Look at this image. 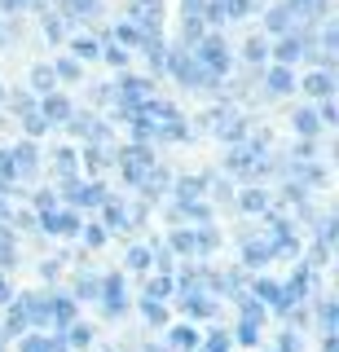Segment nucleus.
Segmentation results:
<instances>
[{"label":"nucleus","mask_w":339,"mask_h":352,"mask_svg":"<svg viewBox=\"0 0 339 352\" xmlns=\"http://www.w3.org/2000/svg\"><path fill=\"white\" fill-rule=\"evenodd\" d=\"M168 295H177V278H172V273H159V278H150L146 282V300H168Z\"/></svg>","instance_id":"obj_23"},{"label":"nucleus","mask_w":339,"mask_h":352,"mask_svg":"<svg viewBox=\"0 0 339 352\" xmlns=\"http://www.w3.org/2000/svg\"><path fill=\"white\" fill-rule=\"evenodd\" d=\"M304 97H335V71H309L304 75Z\"/></svg>","instance_id":"obj_14"},{"label":"nucleus","mask_w":339,"mask_h":352,"mask_svg":"<svg viewBox=\"0 0 339 352\" xmlns=\"http://www.w3.org/2000/svg\"><path fill=\"white\" fill-rule=\"evenodd\" d=\"M128 22H137L141 36H159V31H163V5H159V0H133Z\"/></svg>","instance_id":"obj_5"},{"label":"nucleus","mask_w":339,"mask_h":352,"mask_svg":"<svg viewBox=\"0 0 339 352\" xmlns=\"http://www.w3.org/2000/svg\"><path fill=\"white\" fill-rule=\"evenodd\" d=\"M238 344H243V348H256L260 344V322H238Z\"/></svg>","instance_id":"obj_44"},{"label":"nucleus","mask_w":339,"mask_h":352,"mask_svg":"<svg viewBox=\"0 0 339 352\" xmlns=\"http://www.w3.org/2000/svg\"><path fill=\"white\" fill-rule=\"evenodd\" d=\"M75 163H80V154H75L71 146H58V150H53V168H58L62 185H67V181H75Z\"/></svg>","instance_id":"obj_20"},{"label":"nucleus","mask_w":339,"mask_h":352,"mask_svg":"<svg viewBox=\"0 0 339 352\" xmlns=\"http://www.w3.org/2000/svg\"><path fill=\"white\" fill-rule=\"evenodd\" d=\"M9 264H14V234L0 225V269H9Z\"/></svg>","instance_id":"obj_47"},{"label":"nucleus","mask_w":339,"mask_h":352,"mask_svg":"<svg viewBox=\"0 0 339 352\" xmlns=\"http://www.w3.org/2000/svg\"><path fill=\"white\" fill-rule=\"evenodd\" d=\"M102 216H106V220H102L106 229H124V225H128V207L119 203V198H106V203H102Z\"/></svg>","instance_id":"obj_26"},{"label":"nucleus","mask_w":339,"mask_h":352,"mask_svg":"<svg viewBox=\"0 0 339 352\" xmlns=\"http://www.w3.org/2000/svg\"><path fill=\"white\" fill-rule=\"evenodd\" d=\"M45 36L53 44H62V40H67V18H62V14H45Z\"/></svg>","instance_id":"obj_39"},{"label":"nucleus","mask_w":339,"mask_h":352,"mask_svg":"<svg viewBox=\"0 0 339 352\" xmlns=\"http://www.w3.org/2000/svg\"><path fill=\"white\" fill-rule=\"evenodd\" d=\"M317 313H322V330H335V300H322Z\"/></svg>","instance_id":"obj_52"},{"label":"nucleus","mask_w":339,"mask_h":352,"mask_svg":"<svg viewBox=\"0 0 339 352\" xmlns=\"http://www.w3.org/2000/svg\"><path fill=\"white\" fill-rule=\"evenodd\" d=\"M243 260L247 264H269V247L256 242V238H243Z\"/></svg>","instance_id":"obj_35"},{"label":"nucleus","mask_w":339,"mask_h":352,"mask_svg":"<svg viewBox=\"0 0 339 352\" xmlns=\"http://www.w3.org/2000/svg\"><path fill=\"white\" fill-rule=\"evenodd\" d=\"M0 102H5V84H0Z\"/></svg>","instance_id":"obj_61"},{"label":"nucleus","mask_w":339,"mask_h":352,"mask_svg":"<svg viewBox=\"0 0 339 352\" xmlns=\"http://www.w3.org/2000/svg\"><path fill=\"white\" fill-rule=\"evenodd\" d=\"M203 36H207V31H203V18L199 14H185V44H181V49H194Z\"/></svg>","instance_id":"obj_36"},{"label":"nucleus","mask_w":339,"mask_h":352,"mask_svg":"<svg viewBox=\"0 0 339 352\" xmlns=\"http://www.w3.org/2000/svg\"><path fill=\"white\" fill-rule=\"evenodd\" d=\"M181 5H185V14H203V5H207V0H181Z\"/></svg>","instance_id":"obj_59"},{"label":"nucleus","mask_w":339,"mask_h":352,"mask_svg":"<svg viewBox=\"0 0 339 352\" xmlns=\"http://www.w3.org/2000/svg\"><path fill=\"white\" fill-rule=\"evenodd\" d=\"M238 212H247V216H265V212H269V194L260 190V185H247V190L238 194Z\"/></svg>","instance_id":"obj_16"},{"label":"nucleus","mask_w":339,"mask_h":352,"mask_svg":"<svg viewBox=\"0 0 339 352\" xmlns=\"http://www.w3.org/2000/svg\"><path fill=\"white\" fill-rule=\"evenodd\" d=\"M243 62H251V66H265V62H269V44H265V36H251V40L243 44Z\"/></svg>","instance_id":"obj_28"},{"label":"nucleus","mask_w":339,"mask_h":352,"mask_svg":"<svg viewBox=\"0 0 339 352\" xmlns=\"http://www.w3.org/2000/svg\"><path fill=\"white\" fill-rule=\"evenodd\" d=\"M62 9H67V18H97L102 0H62Z\"/></svg>","instance_id":"obj_30"},{"label":"nucleus","mask_w":339,"mask_h":352,"mask_svg":"<svg viewBox=\"0 0 339 352\" xmlns=\"http://www.w3.org/2000/svg\"><path fill=\"white\" fill-rule=\"evenodd\" d=\"M40 115H45V124H67V119L75 115V106H71V97H62V93H45Z\"/></svg>","instance_id":"obj_12"},{"label":"nucleus","mask_w":339,"mask_h":352,"mask_svg":"<svg viewBox=\"0 0 339 352\" xmlns=\"http://www.w3.org/2000/svg\"><path fill=\"white\" fill-rule=\"evenodd\" d=\"M53 75L67 80V84H75V80H80V62H75V58H58V62H53Z\"/></svg>","instance_id":"obj_42"},{"label":"nucleus","mask_w":339,"mask_h":352,"mask_svg":"<svg viewBox=\"0 0 339 352\" xmlns=\"http://www.w3.org/2000/svg\"><path fill=\"white\" fill-rule=\"evenodd\" d=\"M0 9H5V14H23L27 0H0Z\"/></svg>","instance_id":"obj_58"},{"label":"nucleus","mask_w":339,"mask_h":352,"mask_svg":"<svg viewBox=\"0 0 339 352\" xmlns=\"http://www.w3.org/2000/svg\"><path fill=\"white\" fill-rule=\"evenodd\" d=\"M265 93H269V97L295 93V71H291V66H278V62L269 66V71H265Z\"/></svg>","instance_id":"obj_11"},{"label":"nucleus","mask_w":339,"mask_h":352,"mask_svg":"<svg viewBox=\"0 0 339 352\" xmlns=\"http://www.w3.org/2000/svg\"><path fill=\"white\" fill-rule=\"evenodd\" d=\"M150 260H155V247H128V269L133 273L150 269Z\"/></svg>","instance_id":"obj_37"},{"label":"nucleus","mask_w":339,"mask_h":352,"mask_svg":"<svg viewBox=\"0 0 339 352\" xmlns=\"http://www.w3.org/2000/svg\"><path fill=\"white\" fill-rule=\"evenodd\" d=\"M168 251H181V256H194V229H177L168 238Z\"/></svg>","instance_id":"obj_38"},{"label":"nucleus","mask_w":339,"mask_h":352,"mask_svg":"<svg viewBox=\"0 0 339 352\" xmlns=\"http://www.w3.org/2000/svg\"><path fill=\"white\" fill-rule=\"evenodd\" d=\"M238 313H243V322H265V304L256 295H238Z\"/></svg>","instance_id":"obj_31"},{"label":"nucleus","mask_w":339,"mask_h":352,"mask_svg":"<svg viewBox=\"0 0 339 352\" xmlns=\"http://www.w3.org/2000/svg\"><path fill=\"white\" fill-rule=\"evenodd\" d=\"M58 273H62V264H58V260H45V264H40V278H45V282H53Z\"/></svg>","instance_id":"obj_56"},{"label":"nucleus","mask_w":339,"mask_h":352,"mask_svg":"<svg viewBox=\"0 0 339 352\" xmlns=\"http://www.w3.org/2000/svg\"><path fill=\"white\" fill-rule=\"evenodd\" d=\"M36 212H58V194H53V190H40L36 194Z\"/></svg>","instance_id":"obj_51"},{"label":"nucleus","mask_w":339,"mask_h":352,"mask_svg":"<svg viewBox=\"0 0 339 352\" xmlns=\"http://www.w3.org/2000/svg\"><path fill=\"white\" fill-rule=\"evenodd\" d=\"M282 5H287L291 9V14L295 18H326V5H331V0H282Z\"/></svg>","instance_id":"obj_22"},{"label":"nucleus","mask_w":339,"mask_h":352,"mask_svg":"<svg viewBox=\"0 0 339 352\" xmlns=\"http://www.w3.org/2000/svg\"><path fill=\"white\" fill-rule=\"evenodd\" d=\"M23 128H27V137H45V132H49V124H45V115H40V110L23 115Z\"/></svg>","instance_id":"obj_45"},{"label":"nucleus","mask_w":339,"mask_h":352,"mask_svg":"<svg viewBox=\"0 0 339 352\" xmlns=\"http://www.w3.org/2000/svg\"><path fill=\"white\" fill-rule=\"evenodd\" d=\"M150 168H155V150H150L146 141H133V146L119 154V176H124V185H133V190L146 181Z\"/></svg>","instance_id":"obj_2"},{"label":"nucleus","mask_w":339,"mask_h":352,"mask_svg":"<svg viewBox=\"0 0 339 352\" xmlns=\"http://www.w3.org/2000/svg\"><path fill=\"white\" fill-rule=\"evenodd\" d=\"M168 344H172V348H177V352H194V348H199V344H203V335H199V330H194V326H172V335H168Z\"/></svg>","instance_id":"obj_21"},{"label":"nucleus","mask_w":339,"mask_h":352,"mask_svg":"<svg viewBox=\"0 0 339 352\" xmlns=\"http://www.w3.org/2000/svg\"><path fill=\"white\" fill-rule=\"evenodd\" d=\"M141 317H146L150 326H163L168 322V308H163L159 300H141Z\"/></svg>","instance_id":"obj_41"},{"label":"nucleus","mask_w":339,"mask_h":352,"mask_svg":"<svg viewBox=\"0 0 339 352\" xmlns=\"http://www.w3.org/2000/svg\"><path fill=\"white\" fill-rule=\"evenodd\" d=\"M97 300L106 304V313H111V317H124V313H128V291H124V278H119V273L102 278V291H97Z\"/></svg>","instance_id":"obj_8"},{"label":"nucleus","mask_w":339,"mask_h":352,"mask_svg":"<svg viewBox=\"0 0 339 352\" xmlns=\"http://www.w3.org/2000/svg\"><path fill=\"white\" fill-rule=\"evenodd\" d=\"M278 352H300V330H282V339H278Z\"/></svg>","instance_id":"obj_50"},{"label":"nucleus","mask_w":339,"mask_h":352,"mask_svg":"<svg viewBox=\"0 0 339 352\" xmlns=\"http://www.w3.org/2000/svg\"><path fill=\"white\" fill-rule=\"evenodd\" d=\"M177 216L194 220V225H212V207L199 203V198H177Z\"/></svg>","instance_id":"obj_18"},{"label":"nucleus","mask_w":339,"mask_h":352,"mask_svg":"<svg viewBox=\"0 0 339 352\" xmlns=\"http://www.w3.org/2000/svg\"><path fill=\"white\" fill-rule=\"evenodd\" d=\"M80 238H84V247H89V251H97V247H106L111 229H106L102 220H89V225H80Z\"/></svg>","instance_id":"obj_25"},{"label":"nucleus","mask_w":339,"mask_h":352,"mask_svg":"<svg viewBox=\"0 0 339 352\" xmlns=\"http://www.w3.org/2000/svg\"><path fill=\"white\" fill-rule=\"evenodd\" d=\"M62 190H67L71 207H80V212H93V207H102L106 198H111V194H106V185H102V181H93V185H84V181H67Z\"/></svg>","instance_id":"obj_4"},{"label":"nucleus","mask_w":339,"mask_h":352,"mask_svg":"<svg viewBox=\"0 0 339 352\" xmlns=\"http://www.w3.org/2000/svg\"><path fill=\"white\" fill-rule=\"evenodd\" d=\"M9 300H14V286H9V278H5V269H0V308H5Z\"/></svg>","instance_id":"obj_57"},{"label":"nucleus","mask_w":339,"mask_h":352,"mask_svg":"<svg viewBox=\"0 0 339 352\" xmlns=\"http://www.w3.org/2000/svg\"><path fill=\"white\" fill-rule=\"evenodd\" d=\"M115 44H124V49H141L146 36H141L137 22H119V27H115Z\"/></svg>","instance_id":"obj_27"},{"label":"nucleus","mask_w":339,"mask_h":352,"mask_svg":"<svg viewBox=\"0 0 339 352\" xmlns=\"http://www.w3.org/2000/svg\"><path fill=\"white\" fill-rule=\"evenodd\" d=\"M40 317V300H31V295H23V300H9V322H5V335H18V330L36 326Z\"/></svg>","instance_id":"obj_7"},{"label":"nucleus","mask_w":339,"mask_h":352,"mask_svg":"<svg viewBox=\"0 0 339 352\" xmlns=\"http://www.w3.org/2000/svg\"><path fill=\"white\" fill-rule=\"evenodd\" d=\"M102 58L111 62V66H128V49H124V44H106V49H102Z\"/></svg>","instance_id":"obj_49"},{"label":"nucleus","mask_w":339,"mask_h":352,"mask_svg":"<svg viewBox=\"0 0 339 352\" xmlns=\"http://www.w3.org/2000/svg\"><path fill=\"white\" fill-rule=\"evenodd\" d=\"M84 168H89V172H102L106 168V146H93V141H89V150H84Z\"/></svg>","instance_id":"obj_43"},{"label":"nucleus","mask_w":339,"mask_h":352,"mask_svg":"<svg viewBox=\"0 0 339 352\" xmlns=\"http://www.w3.org/2000/svg\"><path fill=\"white\" fill-rule=\"evenodd\" d=\"M313 49V36L309 31H287V36H278V44H273V58H278V66H291L300 62V53Z\"/></svg>","instance_id":"obj_6"},{"label":"nucleus","mask_w":339,"mask_h":352,"mask_svg":"<svg viewBox=\"0 0 339 352\" xmlns=\"http://www.w3.org/2000/svg\"><path fill=\"white\" fill-rule=\"evenodd\" d=\"M317 119H322V128L339 124V106H335V97H322V106H317Z\"/></svg>","instance_id":"obj_46"},{"label":"nucleus","mask_w":339,"mask_h":352,"mask_svg":"<svg viewBox=\"0 0 339 352\" xmlns=\"http://www.w3.org/2000/svg\"><path fill=\"white\" fill-rule=\"evenodd\" d=\"M181 308H185V317H194V322H207V317L216 313V300L207 291H181Z\"/></svg>","instance_id":"obj_10"},{"label":"nucleus","mask_w":339,"mask_h":352,"mask_svg":"<svg viewBox=\"0 0 339 352\" xmlns=\"http://www.w3.org/2000/svg\"><path fill=\"white\" fill-rule=\"evenodd\" d=\"M265 31H269V36H287V31H295V14H291L287 5L265 9Z\"/></svg>","instance_id":"obj_15"},{"label":"nucleus","mask_w":339,"mask_h":352,"mask_svg":"<svg viewBox=\"0 0 339 352\" xmlns=\"http://www.w3.org/2000/svg\"><path fill=\"white\" fill-rule=\"evenodd\" d=\"M97 291H102V278H89V273H84V278L75 282V295H71V300H97Z\"/></svg>","instance_id":"obj_40"},{"label":"nucleus","mask_w":339,"mask_h":352,"mask_svg":"<svg viewBox=\"0 0 339 352\" xmlns=\"http://www.w3.org/2000/svg\"><path fill=\"white\" fill-rule=\"evenodd\" d=\"M291 128L295 132H300V137H317V132H322V119H317V110L313 106H300V110H295V115H291Z\"/></svg>","instance_id":"obj_17"},{"label":"nucleus","mask_w":339,"mask_h":352,"mask_svg":"<svg viewBox=\"0 0 339 352\" xmlns=\"http://www.w3.org/2000/svg\"><path fill=\"white\" fill-rule=\"evenodd\" d=\"M203 190H207L203 176H181L177 181V198H203Z\"/></svg>","instance_id":"obj_34"},{"label":"nucleus","mask_w":339,"mask_h":352,"mask_svg":"<svg viewBox=\"0 0 339 352\" xmlns=\"http://www.w3.org/2000/svg\"><path fill=\"white\" fill-rule=\"evenodd\" d=\"M71 53H75V62H97V58H102V40H97V36H75Z\"/></svg>","instance_id":"obj_19"},{"label":"nucleus","mask_w":339,"mask_h":352,"mask_svg":"<svg viewBox=\"0 0 339 352\" xmlns=\"http://www.w3.org/2000/svg\"><path fill=\"white\" fill-rule=\"evenodd\" d=\"M5 36H9V31H5V22H0V44H5Z\"/></svg>","instance_id":"obj_60"},{"label":"nucleus","mask_w":339,"mask_h":352,"mask_svg":"<svg viewBox=\"0 0 339 352\" xmlns=\"http://www.w3.org/2000/svg\"><path fill=\"white\" fill-rule=\"evenodd\" d=\"M273 352H278V348H273Z\"/></svg>","instance_id":"obj_63"},{"label":"nucleus","mask_w":339,"mask_h":352,"mask_svg":"<svg viewBox=\"0 0 339 352\" xmlns=\"http://www.w3.org/2000/svg\"><path fill=\"white\" fill-rule=\"evenodd\" d=\"M0 352H5V339H0Z\"/></svg>","instance_id":"obj_62"},{"label":"nucleus","mask_w":339,"mask_h":352,"mask_svg":"<svg viewBox=\"0 0 339 352\" xmlns=\"http://www.w3.org/2000/svg\"><path fill=\"white\" fill-rule=\"evenodd\" d=\"M58 326V330H67L75 322V300L71 295H49V300H40V317H36V326Z\"/></svg>","instance_id":"obj_3"},{"label":"nucleus","mask_w":339,"mask_h":352,"mask_svg":"<svg viewBox=\"0 0 339 352\" xmlns=\"http://www.w3.org/2000/svg\"><path fill=\"white\" fill-rule=\"evenodd\" d=\"M216 247H221V234H216L212 225L194 229V256H207V251H216Z\"/></svg>","instance_id":"obj_29"},{"label":"nucleus","mask_w":339,"mask_h":352,"mask_svg":"<svg viewBox=\"0 0 339 352\" xmlns=\"http://www.w3.org/2000/svg\"><path fill=\"white\" fill-rule=\"evenodd\" d=\"M190 53H194V62H199L207 75H216V80H225L229 66H234V53H229V44L221 36H203Z\"/></svg>","instance_id":"obj_1"},{"label":"nucleus","mask_w":339,"mask_h":352,"mask_svg":"<svg viewBox=\"0 0 339 352\" xmlns=\"http://www.w3.org/2000/svg\"><path fill=\"white\" fill-rule=\"evenodd\" d=\"M45 352H67V339H62V330H58V335H45Z\"/></svg>","instance_id":"obj_55"},{"label":"nucleus","mask_w":339,"mask_h":352,"mask_svg":"<svg viewBox=\"0 0 339 352\" xmlns=\"http://www.w3.org/2000/svg\"><path fill=\"white\" fill-rule=\"evenodd\" d=\"M9 163H14V172H18V176H31V172H36V163H40L36 141H18V146L9 150Z\"/></svg>","instance_id":"obj_13"},{"label":"nucleus","mask_w":339,"mask_h":352,"mask_svg":"<svg viewBox=\"0 0 339 352\" xmlns=\"http://www.w3.org/2000/svg\"><path fill=\"white\" fill-rule=\"evenodd\" d=\"M221 9H225V18H247V14H256L260 9V0H221Z\"/></svg>","instance_id":"obj_32"},{"label":"nucleus","mask_w":339,"mask_h":352,"mask_svg":"<svg viewBox=\"0 0 339 352\" xmlns=\"http://www.w3.org/2000/svg\"><path fill=\"white\" fill-rule=\"evenodd\" d=\"M199 348H203V352H229V335H225V330H212V335H207Z\"/></svg>","instance_id":"obj_48"},{"label":"nucleus","mask_w":339,"mask_h":352,"mask_svg":"<svg viewBox=\"0 0 339 352\" xmlns=\"http://www.w3.org/2000/svg\"><path fill=\"white\" fill-rule=\"evenodd\" d=\"M62 339H67V348H80V352H84V348H93V339H97V335H93V326H84V322H71Z\"/></svg>","instance_id":"obj_24"},{"label":"nucleus","mask_w":339,"mask_h":352,"mask_svg":"<svg viewBox=\"0 0 339 352\" xmlns=\"http://www.w3.org/2000/svg\"><path fill=\"white\" fill-rule=\"evenodd\" d=\"M14 110H18V115H31V110H36V97L18 93V97H14Z\"/></svg>","instance_id":"obj_53"},{"label":"nucleus","mask_w":339,"mask_h":352,"mask_svg":"<svg viewBox=\"0 0 339 352\" xmlns=\"http://www.w3.org/2000/svg\"><path fill=\"white\" fill-rule=\"evenodd\" d=\"M31 88H36V93H53V88H58L53 66H36V71H31Z\"/></svg>","instance_id":"obj_33"},{"label":"nucleus","mask_w":339,"mask_h":352,"mask_svg":"<svg viewBox=\"0 0 339 352\" xmlns=\"http://www.w3.org/2000/svg\"><path fill=\"white\" fill-rule=\"evenodd\" d=\"M40 229L49 238H71L80 234V212H40Z\"/></svg>","instance_id":"obj_9"},{"label":"nucleus","mask_w":339,"mask_h":352,"mask_svg":"<svg viewBox=\"0 0 339 352\" xmlns=\"http://www.w3.org/2000/svg\"><path fill=\"white\" fill-rule=\"evenodd\" d=\"M18 352H45V335H27V339H23V348H18Z\"/></svg>","instance_id":"obj_54"}]
</instances>
